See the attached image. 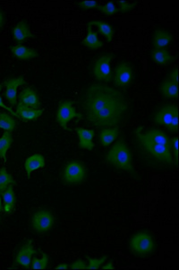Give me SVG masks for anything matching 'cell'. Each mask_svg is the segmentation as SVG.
<instances>
[{"label":"cell","instance_id":"4fadbf2b","mask_svg":"<svg viewBox=\"0 0 179 270\" xmlns=\"http://www.w3.org/2000/svg\"><path fill=\"white\" fill-rule=\"evenodd\" d=\"M19 101L20 104H23V105L33 109H39L41 105L38 93L32 87L23 89L19 95Z\"/></svg>","mask_w":179,"mask_h":270},{"label":"cell","instance_id":"7a4b0ae2","mask_svg":"<svg viewBox=\"0 0 179 270\" xmlns=\"http://www.w3.org/2000/svg\"><path fill=\"white\" fill-rule=\"evenodd\" d=\"M106 160L111 165L136 176L132 162V153L123 140H118L106 155Z\"/></svg>","mask_w":179,"mask_h":270},{"label":"cell","instance_id":"d6986e66","mask_svg":"<svg viewBox=\"0 0 179 270\" xmlns=\"http://www.w3.org/2000/svg\"><path fill=\"white\" fill-rule=\"evenodd\" d=\"M143 135L145 136V138L150 139V140L155 142L157 144L170 147L169 138L165 133L162 131V130H160V129H151V130H149L145 134L143 133Z\"/></svg>","mask_w":179,"mask_h":270},{"label":"cell","instance_id":"277c9868","mask_svg":"<svg viewBox=\"0 0 179 270\" xmlns=\"http://www.w3.org/2000/svg\"><path fill=\"white\" fill-rule=\"evenodd\" d=\"M154 121L160 125L167 126L169 130L176 131L179 126V108L176 105L163 107L154 116Z\"/></svg>","mask_w":179,"mask_h":270},{"label":"cell","instance_id":"ab89813d","mask_svg":"<svg viewBox=\"0 0 179 270\" xmlns=\"http://www.w3.org/2000/svg\"><path fill=\"white\" fill-rule=\"evenodd\" d=\"M4 23H5V18H4V14L3 12L0 10V29L3 27L4 25Z\"/></svg>","mask_w":179,"mask_h":270},{"label":"cell","instance_id":"8992f818","mask_svg":"<svg viewBox=\"0 0 179 270\" xmlns=\"http://www.w3.org/2000/svg\"><path fill=\"white\" fill-rule=\"evenodd\" d=\"M154 241L152 237L146 233H138L130 241V247L133 252L138 256H145L153 252Z\"/></svg>","mask_w":179,"mask_h":270},{"label":"cell","instance_id":"ac0fdd59","mask_svg":"<svg viewBox=\"0 0 179 270\" xmlns=\"http://www.w3.org/2000/svg\"><path fill=\"white\" fill-rule=\"evenodd\" d=\"M13 37L19 43L23 42L27 38L32 37V33L29 25L25 21H22L16 24V26L13 29Z\"/></svg>","mask_w":179,"mask_h":270},{"label":"cell","instance_id":"4316f807","mask_svg":"<svg viewBox=\"0 0 179 270\" xmlns=\"http://www.w3.org/2000/svg\"><path fill=\"white\" fill-rule=\"evenodd\" d=\"M16 126V120L9 115L7 112H0V128L12 132Z\"/></svg>","mask_w":179,"mask_h":270},{"label":"cell","instance_id":"83f0119b","mask_svg":"<svg viewBox=\"0 0 179 270\" xmlns=\"http://www.w3.org/2000/svg\"><path fill=\"white\" fill-rule=\"evenodd\" d=\"M13 143V136L11 132L5 131L0 138V158L6 159V152L10 148Z\"/></svg>","mask_w":179,"mask_h":270},{"label":"cell","instance_id":"4dcf8cb0","mask_svg":"<svg viewBox=\"0 0 179 270\" xmlns=\"http://www.w3.org/2000/svg\"><path fill=\"white\" fill-rule=\"evenodd\" d=\"M98 10L102 12L106 16H113L118 11V9L116 8L114 2H109L106 5L103 6H99L98 8Z\"/></svg>","mask_w":179,"mask_h":270},{"label":"cell","instance_id":"2e32d148","mask_svg":"<svg viewBox=\"0 0 179 270\" xmlns=\"http://www.w3.org/2000/svg\"><path fill=\"white\" fill-rule=\"evenodd\" d=\"M44 165H45V158L43 157V155H31L29 158H27V160L24 163V168H25V171L28 175V178L31 177V174L33 171L41 169Z\"/></svg>","mask_w":179,"mask_h":270},{"label":"cell","instance_id":"6da1fadb","mask_svg":"<svg viewBox=\"0 0 179 270\" xmlns=\"http://www.w3.org/2000/svg\"><path fill=\"white\" fill-rule=\"evenodd\" d=\"M83 107L89 121L98 127L116 126L128 109L126 98L113 87L95 84L87 89Z\"/></svg>","mask_w":179,"mask_h":270},{"label":"cell","instance_id":"8fae6325","mask_svg":"<svg viewBox=\"0 0 179 270\" xmlns=\"http://www.w3.org/2000/svg\"><path fill=\"white\" fill-rule=\"evenodd\" d=\"M25 83L23 76L19 77H12L9 79H6L3 86L6 87V98L8 103L12 106H15L17 104V89L18 87L22 86Z\"/></svg>","mask_w":179,"mask_h":270},{"label":"cell","instance_id":"b9f144b4","mask_svg":"<svg viewBox=\"0 0 179 270\" xmlns=\"http://www.w3.org/2000/svg\"><path fill=\"white\" fill-rule=\"evenodd\" d=\"M3 206H2V201H1V198H0V213L2 212V210H3Z\"/></svg>","mask_w":179,"mask_h":270},{"label":"cell","instance_id":"1f68e13d","mask_svg":"<svg viewBox=\"0 0 179 270\" xmlns=\"http://www.w3.org/2000/svg\"><path fill=\"white\" fill-rule=\"evenodd\" d=\"M107 258V256H103L100 259H89V265L87 266V270H98L101 267V265L104 264Z\"/></svg>","mask_w":179,"mask_h":270},{"label":"cell","instance_id":"f546056e","mask_svg":"<svg viewBox=\"0 0 179 270\" xmlns=\"http://www.w3.org/2000/svg\"><path fill=\"white\" fill-rule=\"evenodd\" d=\"M49 264V257L45 253H42L41 259H35L32 260L31 267L33 270H45Z\"/></svg>","mask_w":179,"mask_h":270},{"label":"cell","instance_id":"7402d4cb","mask_svg":"<svg viewBox=\"0 0 179 270\" xmlns=\"http://www.w3.org/2000/svg\"><path fill=\"white\" fill-rule=\"evenodd\" d=\"M172 40V35L163 30H158L153 38V44L156 49H164Z\"/></svg>","mask_w":179,"mask_h":270},{"label":"cell","instance_id":"cb8c5ba5","mask_svg":"<svg viewBox=\"0 0 179 270\" xmlns=\"http://www.w3.org/2000/svg\"><path fill=\"white\" fill-rule=\"evenodd\" d=\"M151 57L155 63L159 64L161 66L168 65L170 62H172L174 59L173 56H171V54L164 49L154 50L152 52Z\"/></svg>","mask_w":179,"mask_h":270},{"label":"cell","instance_id":"ffe728a7","mask_svg":"<svg viewBox=\"0 0 179 270\" xmlns=\"http://www.w3.org/2000/svg\"><path fill=\"white\" fill-rule=\"evenodd\" d=\"M2 198L4 201V209L7 214H11L15 208L16 204V194L13 188V185H10L3 193Z\"/></svg>","mask_w":179,"mask_h":270},{"label":"cell","instance_id":"60d3db41","mask_svg":"<svg viewBox=\"0 0 179 270\" xmlns=\"http://www.w3.org/2000/svg\"><path fill=\"white\" fill-rule=\"evenodd\" d=\"M69 266L67 264H60L58 265V267L56 268V270H68Z\"/></svg>","mask_w":179,"mask_h":270},{"label":"cell","instance_id":"9a60e30c","mask_svg":"<svg viewBox=\"0 0 179 270\" xmlns=\"http://www.w3.org/2000/svg\"><path fill=\"white\" fill-rule=\"evenodd\" d=\"M43 113V109H33L28 106H25L23 104H19L16 108V114L19 119L23 121H34L41 117Z\"/></svg>","mask_w":179,"mask_h":270},{"label":"cell","instance_id":"ba28073f","mask_svg":"<svg viewBox=\"0 0 179 270\" xmlns=\"http://www.w3.org/2000/svg\"><path fill=\"white\" fill-rule=\"evenodd\" d=\"M112 56L103 55L97 59L93 67V74L96 79L101 82H110L112 80V72L110 62Z\"/></svg>","mask_w":179,"mask_h":270},{"label":"cell","instance_id":"5b68a950","mask_svg":"<svg viewBox=\"0 0 179 270\" xmlns=\"http://www.w3.org/2000/svg\"><path fill=\"white\" fill-rule=\"evenodd\" d=\"M86 176V169L79 161H72L66 164L62 173V179L66 184L81 183Z\"/></svg>","mask_w":179,"mask_h":270},{"label":"cell","instance_id":"d4e9b609","mask_svg":"<svg viewBox=\"0 0 179 270\" xmlns=\"http://www.w3.org/2000/svg\"><path fill=\"white\" fill-rule=\"evenodd\" d=\"M161 91L164 97L170 98V99L177 98L179 93V84L174 83L173 81L170 79L166 80L162 84Z\"/></svg>","mask_w":179,"mask_h":270},{"label":"cell","instance_id":"d590c367","mask_svg":"<svg viewBox=\"0 0 179 270\" xmlns=\"http://www.w3.org/2000/svg\"><path fill=\"white\" fill-rule=\"evenodd\" d=\"M71 270H87V265L82 259H78L70 266Z\"/></svg>","mask_w":179,"mask_h":270},{"label":"cell","instance_id":"836d02e7","mask_svg":"<svg viewBox=\"0 0 179 270\" xmlns=\"http://www.w3.org/2000/svg\"><path fill=\"white\" fill-rule=\"evenodd\" d=\"M78 6L82 9H98L99 5L96 1H81L78 3Z\"/></svg>","mask_w":179,"mask_h":270},{"label":"cell","instance_id":"f1b7e54d","mask_svg":"<svg viewBox=\"0 0 179 270\" xmlns=\"http://www.w3.org/2000/svg\"><path fill=\"white\" fill-rule=\"evenodd\" d=\"M16 183L15 180L7 173L6 168L0 169V193L2 194L10 186Z\"/></svg>","mask_w":179,"mask_h":270},{"label":"cell","instance_id":"603a6c76","mask_svg":"<svg viewBox=\"0 0 179 270\" xmlns=\"http://www.w3.org/2000/svg\"><path fill=\"white\" fill-rule=\"evenodd\" d=\"M82 44L92 50H98L103 46V43L98 40L97 34L93 31L92 25L89 23H88V35L86 38L82 40Z\"/></svg>","mask_w":179,"mask_h":270},{"label":"cell","instance_id":"44dd1931","mask_svg":"<svg viewBox=\"0 0 179 270\" xmlns=\"http://www.w3.org/2000/svg\"><path fill=\"white\" fill-rule=\"evenodd\" d=\"M118 134L119 129L117 127L102 129L99 133L100 143L104 146H109L116 140V138L118 137Z\"/></svg>","mask_w":179,"mask_h":270},{"label":"cell","instance_id":"74e56055","mask_svg":"<svg viewBox=\"0 0 179 270\" xmlns=\"http://www.w3.org/2000/svg\"><path fill=\"white\" fill-rule=\"evenodd\" d=\"M170 80L173 81L174 83H176V84H179V70L178 69H174L172 71Z\"/></svg>","mask_w":179,"mask_h":270},{"label":"cell","instance_id":"484cf974","mask_svg":"<svg viewBox=\"0 0 179 270\" xmlns=\"http://www.w3.org/2000/svg\"><path fill=\"white\" fill-rule=\"evenodd\" d=\"M89 24H91L92 26L95 25L98 28V33H100L101 35L104 36L105 38L108 40V41H112L113 39V35H114V31L113 28L110 26L109 23H105L99 20H95L93 22H90Z\"/></svg>","mask_w":179,"mask_h":270},{"label":"cell","instance_id":"e575fe53","mask_svg":"<svg viewBox=\"0 0 179 270\" xmlns=\"http://www.w3.org/2000/svg\"><path fill=\"white\" fill-rule=\"evenodd\" d=\"M119 5H120V7L118 9V11H121L122 13H126V12L130 11L131 9H133L134 6H136V3H127L126 1H119L118 2Z\"/></svg>","mask_w":179,"mask_h":270},{"label":"cell","instance_id":"7c38bea8","mask_svg":"<svg viewBox=\"0 0 179 270\" xmlns=\"http://www.w3.org/2000/svg\"><path fill=\"white\" fill-rule=\"evenodd\" d=\"M35 253L36 251L32 244V241H26L18 252L16 258V264L25 269H28L31 266L33 256Z\"/></svg>","mask_w":179,"mask_h":270},{"label":"cell","instance_id":"f35d334b","mask_svg":"<svg viewBox=\"0 0 179 270\" xmlns=\"http://www.w3.org/2000/svg\"><path fill=\"white\" fill-rule=\"evenodd\" d=\"M102 270H114V266H113V262L110 261L108 262V264L105 265L102 267Z\"/></svg>","mask_w":179,"mask_h":270},{"label":"cell","instance_id":"5bb4252c","mask_svg":"<svg viewBox=\"0 0 179 270\" xmlns=\"http://www.w3.org/2000/svg\"><path fill=\"white\" fill-rule=\"evenodd\" d=\"M77 135L79 138V145L82 149L93 151L94 148V144L93 143V139L94 138L95 133L92 129H85L82 127H79L76 129Z\"/></svg>","mask_w":179,"mask_h":270},{"label":"cell","instance_id":"52a82bcc","mask_svg":"<svg viewBox=\"0 0 179 270\" xmlns=\"http://www.w3.org/2000/svg\"><path fill=\"white\" fill-rule=\"evenodd\" d=\"M55 218L52 214L48 210H39L32 218V227L33 230L44 234L52 228Z\"/></svg>","mask_w":179,"mask_h":270},{"label":"cell","instance_id":"9c48e42d","mask_svg":"<svg viewBox=\"0 0 179 270\" xmlns=\"http://www.w3.org/2000/svg\"><path fill=\"white\" fill-rule=\"evenodd\" d=\"M74 118H81V115L75 111L74 104L72 102L65 101L59 105L56 119L64 129H68L67 123Z\"/></svg>","mask_w":179,"mask_h":270},{"label":"cell","instance_id":"3957f363","mask_svg":"<svg viewBox=\"0 0 179 270\" xmlns=\"http://www.w3.org/2000/svg\"><path fill=\"white\" fill-rule=\"evenodd\" d=\"M137 138H138L140 144L145 148L146 152H148L150 155L154 157V159L158 162L172 164L173 163V158L171 155L170 147L164 146L162 144H157L155 142L151 141L150 139L145 138L143 133L137 132Z\"/></svg>","mask_w":179,"mask_h":270},{"label":"cell","instance_id":"d6a6232c","mask_svg":"<svg viewBox=\"0 0 179 270\" xmlns=\"http://www.w3.org/2000/svg\"><path fill=\"white\" fill-rule=\"evenodd\" d=\"M178 144H179V139H178V138H174L170 141V150L173 151L174 159H175V164L176 165L179 164V148H178Z\"/></svg>","mask_w":179,"mask_h":270},{"label":"cell","instance_id":"30bf717a","mask_svg":"<svg viewBox=\"0 0 179 270\" xmlns=\"http://www.w3.org/2000/svg\"><path fill=\"white\" fill-rule=\"evenodd\" d=\"M133 69L127 63L119 64L115 69L114 83L116 87H125L133 80Z\"/></svg>","mask_w":179,"mask_h":270},{"label":"cell","instance_id":"e0dca14e","mask_svg":"<svg viewBox=\"0 0 179 270\" xmlns=\"http://www.w3.org/2000/svg\"><path fill=\"white\" fill-rule=\"evenodd\" d=\"M11 52L15 58L21 60H28L38 57V53L34 50L23 45H16L11 47Z\"/></svg>","mask_w":179,"mask_h":270},{"label":"cell","instance_id":"8d00e7d4","mask_svg":"<svg viewBox=\"0 0 179 270\" xmlns=\"http://www.w3.org/2000/svg\"><path fill=\"white\" fill-rule=\"evenodd\" d=\"M2 87H3V85H0V92H1V90H2ZM0 107H1V108H3V109H6V110H7L8 112H10V113H11L12 115L15 116V117H17V118H19V117H18L17 114H16V112H15V111H14V110H13V109H12L11 108H9V107H7V106H6V105L4 104V103H3V101H2V98H1V95H0Z\"/></svg>","mask_w":179,"mask_h":270}]
</instances>
